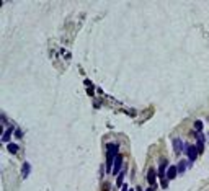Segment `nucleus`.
Segmentation results:
<instances>
[{
	"mask_svg": "<svg viewBox=\"0 0 209 191\" xmlns=\"http://www.w3.org/2000/svg\"><path fill=\"white\" fill-rule=\"evenodd\" d=\"M121 191H129V190H128V186H126V185H124V186L121 188Z\"/></svg>",
	"mask_w": 209,
	"mask_h": 191,
	"instance_id": "2eb2a0df",
	"label": "nucleus"
},
{
	"mask_svg": "<svg viewBox=\"0 0 209 191\" xmlns=\"http://www.w3.org/2000/svg\"><path fill=\"white\" fill-rule=\"evenodd\" d=\"M198 149H196V145H188V149H186V155H188V159H190V162H195L196 160V157H198Z\"/></svg>",
	"mask_w": 209,
	"mask_h": 191,
	"instance_id": "7ed1b4c3",
	"label": "nucleus"
},
{
	"mask_svg": "<svg viewBox=\"0 0 209 191\" xmlns=\"http://www.w3.org/2000/svg\"><path fill=\"white\" fill-rule=\"evenodd\" d=\"M118 149H119L118 144H108L106 145V170L108 172H113L114 160H116V157H118Z\"/></svg>",
	"mask_w": 209,
	"mask_h": 191,
	"instance_id": "f257e3e1",
	"label": "nucleus"
},
{
	"mask_svg": "<svg viewBox=\"0 0 209 191\" xmlns=\"http://www.w3.org/2000/svg\"><path fill=\"white\" fill-rule=\"evenodd\" d=\"M177 170H178V173H183L185 170H186V162H180L178 167H177Z\"/></svg>",
	"mask_w": 209,
	"mask_h": 191,
	"instance_id": "f8f14e48",
	"label": "nucleus"
},
{
	"mask_svg": "<svg viewBox=\"0 0 209 191\" xmlns=\"http://www.w3.org/2000/svg\"><path fill=\"white\" fill-rule=\"evenodd\" d=\"M155 178H157V172L155 168H149V172H147V181H149L150 185H155Z\"/></svg>",
	"mask_w": 209,
	"mask_h": 191,
	"instance_id": "0eeeda50",
	"label": "nucleus"
},
{
	"mask_svg": "<svg viewBox=\"0 0 209 191\" xmlns=\"http://www.w3.org/2000/svg\"><path fill=\"white\" fill-rule=\"evenodd\" d=\"M7 149H8V152H10V154H17L20 147H18V144H15V142H13V144H8Z\"/></svg>",
	"mask_w": 209,
	"mask_h": 191,
	"instance_id": "9d476101",
	"label": "nucleus"
},
{
	"mask_svg": "<svg viewBox=\"0 0 209 191\" xmlns=\"http://www.w3.org/2000/svg\"><path fill=\"white\" fill-rule=\"evenodd\" d=\"M177 173H178V170H177V167H173V165H170V167H168V170H167V180H168V181H172V180H173V178L175 177H177Z\"/></svg>",
	"mask_w": 209,
	"mask_h": 191,
	"instance_id": "423d86ee",
	"label": "nucleus"
},
{
	"mask_svg": "<svg viewBox=\"0 0 209 191\" xmlns=\"http://www.w3.org/2000/svg\"><path fill=\"white\" fill-rule=\"evenodd\" d=\"M195 132H203V121H196L195 123Z\"/></svg>",
	"mask_w": 209,
	"mask_h": 191,
	"instance_id": "9b49d317",
	"label": "nucleus"
},
{
	"mask_svg": "<svg viewBox=\"0 0 209 191\" xmlns=\"http://www.w3.org/2000/svg\"><path fill=\"white\" fill-rule=\"evenodd\" d=\"M11 132H13V126L7 127V131H5V132H4V136H2V142H8V141H10Z\"/></svg>",
	"mask_w": 209,
	"mask_h": 191,
	"instance_id": "6e6552de",
	"label": "nucleus"
},
{
	"mask_svg": "<svg viewBox=\"0 0 209 191\" xmlns=\"http://www.w3.org/2000/svg\"><path fill=\"white\" fill-rule=\"evenodd\" d=\"M29 172H31V165H29L28 162H25L23 163V170H22V175H23V178H26L29 175Z\"/></svg>",
	"mask_w": 209,
	"mask_h": 191,
	"instance_id": "1a4fd4ad",
	"label": "nucleus"
},
{
	"mask_svg": "<svg viewBox=\"0 0 209 191\" xmlns=\"http://www.w3.org/2000/svg\"><path fill=\"white\" fill-rule=\"evenodd\" d=\"M137 191H142V190H141V188H137Z\"/></svg>",
	"mask_w": 209,
	"mask_h": 191,
	"instance_id": "f3484780",
	"label": "nucleus"
},
{
	"mask_svg": "<svg viewBox=\"0 0 209 191\" xmlns=\"http://www.w3.org/2000/svg\"><path fill=\"white\" fill-rule=\"evenodd\" d=\"M167 170H168V163H167V160H162V162H160V167H159L160 180H163V178L167 177Z\"/></svg>",
	"mask_w": 209,
	"mask_h": 191,
	"instance_id": "39448f33",
	"label": "nucleus"
},
{
	"mask_svg": "<svg viewBox=\"0 0 209 191\" xmlns=\"http://www.w3.org/2000/svg\"><path fill=\"white\" fill-rule=\"evenodd\" d=\"M15 134H17V137H22V131H20V129H17V132H15Z\"/></svg>",
	"mask_w": 209,
	"mask_h": 191,
	"instance_id": "4468645a",
	"label": "nucleus"
},
{
	"mask_svg": "<svg viewBox=\"0 0 209 191\" xmlns=\"http://www.w3.org/2000/svg\"><path fill=\"white\" fill-rule=\"evenodd\" d=\"M129 191H132V190H129Z\"/></svg>",
	"mask_w": 209,
	"mask_h": 191,
	"instance_id": "a211bd4d",
	"label": "nucleus"
},
{
	"mask_svg": "<svg viewBox=\"0 0 209 191\" xmlns=\"http://www.w3.org/2000/svg\"><path fill=\"white\" fill-rule=\"evenodd\" d=\"M123 180H124V170L121 172L119 175H118V181H116V185H118V186H121V185H123Z\"/></svg>",
	"mask_w": 209,
	"mask_h": 191,
	"instance_id": "ddd939ff",
	"label": "nucleus"
},
{
	"mask_svg": "<svg viewBox=\"0 0 209 191\" xmlns=\"http://www.w3.org/2000/svg\"><path fill=\"white\" fill-rule=\"evenodd\" d=\"M121 172H123V155L118 154L116 160H114V165H113V172H111V173L118 175V173H121Z\"/></svg>",
	"mask_w": 209,
	"mask_h": 191,
	"instance_id": "f03ea898",
	"label": "nucleus"
},
{
	"mask_svg": "<svg viewBox=\"0 0 209 191\" xmlns=\"http://www.w3.org/2000/svg\"><path fill=\"white\" fill-rule=\"evenodd\" d=\"M183 149H188L186 145H185V142L181 141V139H173V150H175V154H181Z\"/></svg>",
	"mask_w": 209,
	"mask_h": 191,
	"instance_id": "20e7f679",
	"label": "nucleus"
},
{
	"mask_svg": "<svg viewBox=\"0 0 209 191\" xmlns=\"http://www.w3.org/2000/svg\"><path fill=\"white\" fill-rule=\"evenodd\" d=\"M145 191H155V190H154V188H149V190H145Z\"/></svg>",
	"mask_w": 209,
	"mask_h": 191,
	"instance_id": "dca6fc26",
	"label": "nucleus"
}]
</instances>
